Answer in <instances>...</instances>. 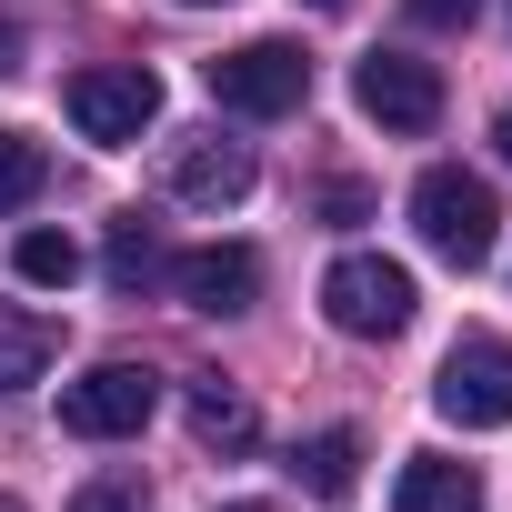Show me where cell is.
I'll use <instances>...</instances> for the list:
<instances>
[{"mask_svg":"<svg viewBox=\"0 0 512 512\" xmlns=\"http://www.w3.org/2000/svg\"><path fill=\"white\" fill-rule=\"evenodd\" d=\"M151 402H161V382H151L141 362H91L81 382H61V432H81V442H121V432L151 422Z\"/></svg>","mask_w":512,"mask_h":512,"instance_id":"cell-6","label":"cell"},{"mask_svg":"<svg viewBox=\"0 0 512 512\" xmlns=\"http://www.w3.org/2000/svg\"><path fill=\"white\" fill-rule=\"evenodd\" d=\"M322 221H342V231H352V221H372V191H362L352 171H332V181H322Z\"/></svg>","mask_w":512,"mask_h":512,"instance_id":"cell-18","label":"cell"},{"mask_svg":"<svg viewBox=\"0 0 512 512\" xmlns=\"http://www.w3.org/2000/svg\"><path fill=\"white\" fill-rule=\"evenodd\" d=\"M0 512H21V502H11V492H0Z\"/></svg>","mask_w":512,"mask_h":512,"instance_id":"cell-25","label":"cell"},{"mask_svg":"<svg viewBox=\"0 0 512 512\" xmlns=\"http://www.w3.org/2000/svg\"><path fill=\"white\" fill-rule=\"evenodd\" d=\"M181 11H211V0H181Z\"/></svg>","mask_w":512,"mask_h":512,"instance_id":"cell-24","label":"cell"},{"mask_svg":"<svg viewBox=\"0 0 512 512\" xmlns=\"http://www.w3.org/2000/svg\"><path fill=\"white\" fill-rule=\"evenodd\" d=\"M392 512H482V472H472V462H452V452H412V462H402Z\"/></svg>","mask_w":512,"mask_h":512,"instance_id":"cell-11","label":"cell"},{"mask_svg":"<svg viewBox=\"0 0 512 512\" xmlns=\"http://www.w3.org/2000/svg\"><path fill=\"white\" fill-rule=\"evenodd\" d=\"M71 512H151V492H141V482H121V472H101V482H81V492H71Z\"/></svg>","mask_w":512,"mask_h":512,"instance_id":"cell-17","label":"cell"},{"mask_svg":"<svg viewBox=\"0 0 512 512\" xmlns=\"http://www.w3.org/2000/svg\"><path fill=\"white\" fill-rule=\"evenodd\" d=\"M322 312H332V332H352V342H392V332L412 322V272L382 262V251H342V262L322 272Z\"/></svg>","mask_w":512,"mask_h":512,"instance_id":"cell-4","label":"cell"},{"mask_svg":"<svg viewBox=\"0 0 512 512\" xmlns=\"http://www.w3.org/2000/svg\"><path fill=\"white\" fill-rule=\"evenodd\" d=\"M432 412L462 432H502L512 422V342L502 332H462L432 372Z\"/></svg>","mask_w":512,"mask_h":512,"instance_id":"cell-3","label":"cell"},{"mask_svg":"<svg viewBox=\"0 0 512 512\" xmlns=\"http://www.w3.org/2000/svg\"><path fill=\"white\" fill-rule=\"evenodd\" d=\"M211 101L221 111H251V121H282V111L312 101V61L292 41H241V51L211 61Z\"/></svg>","mask_w":512,"mask_h":512,"instance_id":"cell-5","label":"cell"},{"mask_svg":"<svg viewBox=\"0 0 512 512\" xmlns=\"http://www.w3.org/2000/svg\"><path fill=\"white\" fill-rule=\"evenodd\" d=\"M171 201H191V211H231V201H251V151L221 141V131L181 141V151H171Z\"/></svg>","mask_w":512,"mask_h":512,"instance_id":"cell-9","label":"cell"},{"mask_svg":"<svg viewBox=\"0 0 512 512\" xmlns=\"http://www.w3.org/2000/svg\"><path fill=\"white\" fill-rule=\"evenodd\" d=\"M412 231L442 251L452 272H482L492 262V231H502V211H492V181H472V171H422L412 181Z\"/></svg>","mask_w":512,"mask_h":512,"instance_id":"cell-1","label":"cell"},{"mask_svg":"<svg viewBox=\"0 0 512 512\" xmlns=\"http://www.w3.org/2000/svg\"><path fill=\"white\" fill-rule=\"evenodd\" d=\"M41 181H51L41 141H31V131H0V211H21V201H41Z\"/></svg>","mask_w":512,"mask_h":512,"instance_id":"cell-15","label":"cell"},{"mask_svg":"<svg viewBox=\"0 0 512 512\" xmlns=\"http://www.w3.org/2000/svg\"><path fill=\"white\" fill-rule=\"evenodd\" d=\"M312 11H352V0H312Z\"/></svg>","mask_w":512,"mask_h":512,"instance_id":"cell-23","label":"cell"},{"mask_svg":"<svg viewBox=\"0 0 512 512\" xmlns=\"http://www.w3.org/2000/svg\"><path fill=\"white\" fill-rule=\"evenodd\" d=\"M11 262H21V282L61 292V282L81 272V241H71V231H21V251H11Z\"/></svg>","mask_w":512,"mask_h":512,"instance_id":"cell-16","label":"cell"},{"mask_svg":"<svg viewBox=\"0 0 512 512\" xmlns=\"http://www.w3.org/2000/svg\"><path fill=\"white\" fill-rule=\"evenodd\" d=\"M171 292L191 302V312H251V292H262V251H241V241H201V251H181L171 262Z\"/></svg>","mask_w":512,"mask_h":512,"instance_id":"cell-8","label":"cell"},{"mask_svg":"<svg viewBox=\"0 0 512 512\" xmlns=\"http://www.w3.org/2000/svg\"><path fill=\"white\" fill-rule=\"evenodd\" d=\"M0 71H21V31L11 21H0Z\"/></svg>","mask_w":512,"mask_h":512,"instance_id":"cell-20","label":"cell"},{"mask_svg":"<svg viewBox=\"0 0 512 512\" xmlns=\"http://www.w3.org/2000/svg\"><path fill=\"white\" fill-rule=\"evenodd\" d=\"M191 442H201V452H251V442H262L251 392L221 382V372H201V382H191Z\"/></svg>","mask_w":512,"mask_h":512,"instance_id":"cell-10","label":"cell"},{"mask_svg":"<svg viewBox=\"0 0 512 512\" xmlns=\"http://www.w3.org/2000/svg\"><path fill=\"white\" fill-rule=\"evenodd\" d=\"M292 482H302L312 502H352V482H362V432H312V442L292 452Z\"/></svg>","mask_w":512,"mask_h":512,"instance_id":"cell-13","label":"cell"},{"mask_svg":"<svg viewBox=\"0 0 512 512\" xmlns=\"http://www.w3.org/2000/svg\"><path fill=\"white\" fill-rule=\"evenodd\" d=\"M221 512H272V502H221Z\"/></svg>","mask_w":512,"mask_h":512,"instance_id":"cell-22","label":"cell"},{"mask_svg":"<svg viewBox=\"0 0 512 512\" xmlns=\"http://www.w3.org/2000/svg\"><path fill=\"white\" fill-rule=\"evenodd\" d=\"M352 101H362L382 131H432V121H442V81H432V61H412V51H372V61L352 71Z\"/></svg>","mask_w":512,"mask_h":512,"instance_id":"cell-7","label":"cell"},{"mask_svg":"<svg viewBox=\"0 0 512 512\" xmlns=\"http://www.w3.org/2000/svg\"><path fill=\"white\" fill-rule=\"evenodd\" d=\"M51 362H61V322H51V312H11V302H0V392H31Z\"/></svg>","mask_w":512,"mask_h":512,"instance_id":"cell-12","label":"cell"},{"mask_svg":"<svg viewBox=\"0 0 512 512\" xmlns=\"http://www.w3.org/2000/svg\"><path fill=\"white\" fill-rule=\"evenodd\" d=\"M402 11H412L422 31H472V21H482V0H402Z\"/></svg>","mask_w":512,"mask_h":512,"instance_id":"cell-19","label":"cell"},{"mask_svg":"<svg viewBox=\"0 0 512 512\" xmlns=\"http://www.w3.org/2000/svg\"><path fill=\"white\" fill-rule=\"evenodd\" d=\"M492 141H502V161H512V101H502V121H492Z\"/></svg>","mask_w":512,"mask_h":512,"instance_id":"cell-21","label":"cell"},{"mask_svg":"<svg viewBox=\"0 0 512 512\" xmlns=\"http://www.w3.org/2000/svg\"><path fill=\"white\" fill-rule=\"evenodd\" d=\"M101 272H111V292H131V302H141V292L171 272V262H161V231H151L141 211H131V221H111V251H101Z\"/></svg>","mask_w":512,"mask_h":512,"instance_id":"cell-14","label":"cell"},{"mask_svg":"<svg viewBox=\"0 0 512 512\" xmlns=\"http://www.w3.org/2000/svg\"><path fill=\"white\" fill-rule=\"evenodd\" d=\"M61 111L81 121V141L121 151V141H141V131L161 121V81H151L141 61H91V71L61 81Z\"/></svg>","mask_w":512,"mask_h":512,"instance_id":"cell-2","label":"cell"}]
</instances>
